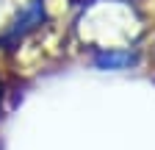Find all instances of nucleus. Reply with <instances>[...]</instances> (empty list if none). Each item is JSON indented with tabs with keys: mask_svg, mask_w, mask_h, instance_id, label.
<instances>
[{
	"mask_svg": "<svg viewBox=\"0 0 155 150\" xmlns=\"http://www.w3.org/2000/svg\"><path fill=\"white\" fill-rule=\"evenodd\" d=\"M39 17H42V0H33V6L22 14V20H17L14 22V28L6 33V42H11V39H17V36H19V39H22V36L33 28V22H39Z\"/></svg>",
	"mask_w": 155,
	"mask_h": 150,
	"instance_id": "1",
	"label": "nucleus"
},
{
	"mask_svg": "<svg viewBox=\"0 0 155 150\" xmlns=\"http://www.w3.org/2000/svg\"><path fill=\"white\" fill-rule=\"evenodd\" d=\"M130 61H133V53H114V50H108V53L100 56V64L103 67H125Z\"/></svg>",
	"mask_w": 155,
	"mask_h": 150,
	"instance_id": "2",
	"label": "nucleus"
}]
</instances>
